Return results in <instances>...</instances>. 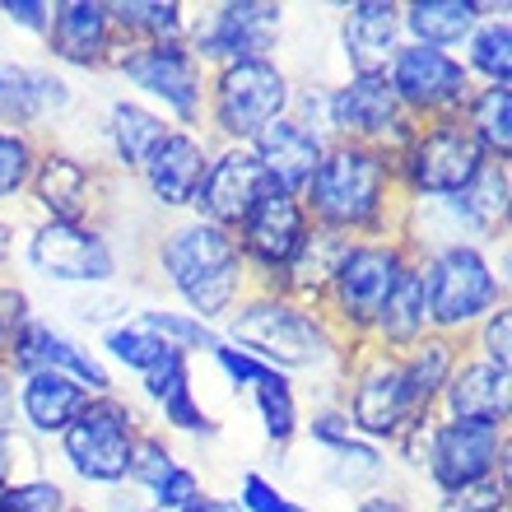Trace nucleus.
<instances>
[{"label": "nucleus", "mask_w": 512, "mask_h": 512, "mask_svg": "<svg viewBox=\"0 0 512 512\" xmlns=\"http://www.w3.org/2000/svg\"><path fill=\"white\" fill-rule=\"evenodd\" d=\"M308 224L345 238H396L405 215V196L396 187V163L387 149L331 140L322 163L312 168L308 187L298 191Z\"/></svg>", "instance_id": "nucleus-1"}, {"label": "nucleus", "mask_w": 512, "mask_h": 512, "mask_svg": "<svg viewBox=\"0 0 512 512\" xmlns=\"http://www.w3.org/2000/svg\"><path fill=\"white\" fill-rule=\"evenodd\" d=\"M149 261H154L159 284L196 322L219 326L238 308V298L252 294V280H247L243 252L233 243V233L215 229V224H205L196 215L168 219L154 233Z\"/></svg>", "instance_id": "nucleus-2"}, {"label": "nucleus", "mask_w": 512, "mask_h": 512, "mask_svg": "<svg viewBox=\"0 0 512 512\" xmlns=\"http://www.w3.org/2000/svg\"><path fill=\"white\" fill-rule=\"evenodd\" d=\"M219 336L284 378L312 373V378H331V387L340 382V364L350 350L317 308L289 294H266V289L238 298V308L219 322Z\"/></svg>", "instance_id": "nucleus-3"}, {"label": "nucleus", "mask_w": 512, "mask_h": 512, "mask_svg": "<svg viewBox=\"0 0 512 512\" xmlns=\"http://www.w3.org/2000/svg\"><path fill=\"white\" fill-rule=\"evenodd\" d=\"M508 215H512V163L489 159L475 182L457 196L443 201H405L401 215V238L410 247V256L438 252L452 243L489 247L508 238Z\"/></svg>", "instance_id": "nucleus-4"}, {"label": "nucleus", "mask_w": 512, "mask_h": 512, "mask_svg": "<svg viewBox=\"0 0 512 512\" xmlns=\"http://www.w3.org/2000/svg\"><path fill=\"white\" fill-rule=\"evenodd\" d=\"M415 261L424 270L433 336L466 340L489 312L508 303V266H494L489 247L452 243L415 256Z\"/></svg>", "instance_id": "nucleus-5"}, {"label": "nucleus", "mask_w": 512, "mask_h": 512, "mask_svg": "<svg viewBox=\"0 0 512 512\" xmlns=\"http://www.w3.org/2000/svg\"><path fill=\"white\" fill-rule=\"evenodd\" d=\"M294 75L280 56L238 61V66L210 70L205 89V140L210 145H252L270 122L289 117L294 103Z\"/></svg>", "instance_id": "nucleus-6"}, {"label": "nucleus", "mask_w": 512, "mask_h": 512, "mask_svg": "<svg viewBox=\"0 0 512 512\" xmlns=\"http://www.w3.org/2000/svg\"><path fill=\"white\" fill-rule=\"evenodd\" d=\"M336 405L350 419L354 438L378 443V447H391L410 424L429 419L415 405V396H410L401 354H387L378 345H350L345 350L340 382H336Z\"/></svg>", "instance_id": "nucleus-7"}, {"label": "nucleus", "mask_w": 512, "mask_h": 512, "mask_svg": "<svg viewBox=\"0 0 512 512\" xmlns=\"http://www.w3.org/2000/svg\"><path fill=\"white\" fill-rule=\"evenodd\" d=\"M410 261L415 256H410V247L401 238H359V243H350L345 261H340L331 284H326L322 303H317V312L331 322V331L345 345H368L373 317H378L391 284L401 280V270Z\"/></svg>", "instance_id": "nucleus-8"}, {"label": "nucleus", "mask_w": 512, "mask_h": 512, "mask_svg": "<svg viewBox=\"0 0 512 512\" xmlns=\"http://www.w3.org/2000/svg\"><path fill=\"white\" fill-rule=\"evenodd\" d=\"M145 429V419L135 410V401H126L122 391H103L89 396L84 410L75 415L56 447L66 471L89 489H126V471H131L135 438Z\"/></svg>", "instance_id": "nucleus-9"}, {"label": "nucleus", "mask_w": 512, "mask_h": 512, "mask_svg": "<svg viewBox=\"0 0 512 512\" xmlns=\"http://www.w3.org/2000/svg\"><path fill=\"white\" fill-rule=\"evenodd\" d=\"M112 75H122L140 103L159 112L177 131H201L205 126V89L210 70L191 56L187 42H149V47H117Z\"/></svg>", "instance_id": "nucleus-10"}, {"label": "nucleus", "mask_w": 512, "mask_h": 512, "mask_svg": "<svg viewBox=\"0 0 512 512\" xmlns=\"http://www.w3.org/2000/svg\"><path fill=\"white\" fill-rule=\"evenodd\" d=\"M396 187L405 201H443L475 182V173L489 163V154L475 145V135L461 126V117L419 122L396 154Z\"/></svg>", "instance_id": "nucleus-11"}, {"label": "nucleus", "mask_w": 512, "mask_h": 512, "mask_svg": "<svg viewBox=\"0 0 512 512\" xmlns=\"http://www.w3.org/2000/svg\"><path fill=\"white\" fill-rule=\"evenodd\" d=\"M419 475L433 485V494H457L466 485H480L489 475L512 480V433L508 424L485 419H429L424 433V466Z\"/></svg>", "instance_id": "nucleus-12"}, {"label": "nucleus", "mask_w": 512, "mask_h": 512, "mask_svg": "<svg viewBox=\"0 0 512 512\" xmlns=\"http://www.w3.org/2000/svg\"><path fill=\"white\" fill-rule=\"evenodd\" d=\"M284 19H289V5L280 0H219L191 14L187 47L205 70L261 61V56L280 52Z\"/></svg>", "instance_id": "nucleus-13"}, {"label": "nucleus", "mask_w": 512, "mask_h": 512, "mask_svg": "<svg viewBox=\"0 0 512 512\" xmlns=\"http://www.w3.org/2000/svg\"><path fill=\"white\" fill-rule=\"evenodd\" d=\"M112 187H117V177L98 159L70 145L42 140L38 168L28 182V201H33L38 219H52V224H103L112 205Z\"/></svg>", "instance_id": "nucleus-14"}, {"label": "nucleus", "mask_w": 512, "mask_h": 512, "mask_svg": "<svg viewBox=\"0 0 512 512\" xmlns=\"http://www.w3.org/2000/svg\"><path fill=\"white\" fill-rule=\"evenodd\" d=\"M28 270L47 284H75V289H112L122 275V256L112 247L103 224H52L38 219L24 233Z\"/></svg>", "instance_id": "nucleus-15"}, {"label": "nucleus", "mask_w": 512, "mask_h": 512, "mask_svg": "<svg viewBox=\"0 0 512 512\" xmlns=\"http://www.w3.org/2000/svg\"><path fill=\"white\" fill-rule=\"evenodd\" d=\"M415 122L401 112L396 94L387 84V70H368V75H345V80L326 84V135L331 140H350V145L396 149L410 140Z\"/></svg>", "instance_id": "nucleus-16"}, {"label": "nucleus", "mask_w": 512, "mask_h": 512, "mask_svg": "<svg viewBox=\"0 0 512 512\" xmlns=\"http://www.w3.org/2000/svg\"><path fill=\"white\" fill-rule=\"evenodd\" d=\"M387 84L401 112L410 122H443V117H461L466 98L475 94V80L457 61V52H438V47H415L401 42V52L391 56Z\"/></svg>", "instance_id": "nucleus-17"}, {"label": "nucleus", "mask_w": 512, "mask_h": 512, "mask_svg": "<svg viewBox=\"0 0 512 512\" xmlns=\"http://www.w3.org/2000/svg\"><path fill=\"white\" fill-rule=\"evenodd\" d=\"M308 229L312 224H308V215H303L298 196H284V191H270V196H261V201L247 210L243 224L233 229V243L243 252L252 289H266V294L280 289L284 270H289V261H294V252Z\"/></svg>", "instance_id": "nucleus-18"}, {"label": "nucleus", "mask_w": 512, "mask_h": 512, "mask_svg": "<svg viewBox=\"0 0 512 512\" xmlns=\"http://www.w3.org/2000/svg\"><path fill=\"white\" fill-rule=\"evenodd\" d=\"M280 191L266 177V168L256 163V154L247 145H215L210 154V168H205L201 187H196V201H191L187 215L215 224V229H238L243 215L252 210L261 196Z\"/></svg>", "instance_id": "nucleus-19"}, {"label": "nucleus", "mask_w": 512, "mask_h": 512, "mask_svg": "<svg viewBox=\"0 0 512 512\" xmlns=\"http://www.w3.org/2000/svg\"><path fill=\"white\" fill-rule=\"evenodd\" d=\"M5 368L14 378H28V373H66L75 378L89 396H103L112 387V368L98 359V350H89L84 340L66 336L61 326H52L47 317H33L24 326V336L14 340V350L5 354Z\"/></svg>", "instance_id": "nucleus-20"}, {"label": "nucleus", "mask_w": 512, "mask_h": 512, "mask_svg": "<svg viewBox=\"0 0 512 512\" xmlns=\"http://www.w3.org/2000/svg\"><path fill=\"white\" fill-rule=\"evenodd\" d=\"M210 154H215V145L205 140V131H177V126H168V135L149 149V159L140 163L135 177H140L145 196L159 205V210L187 215L205 168H210Z\"/></svg>", "instance_id": "nucleus-21"}, {"label": "nucleus", "mask_w": 512, "mask_h": 512, "mask_svg": "<svg viewBox=\"0 0 512 512\" xmlns=\"http://www.w3.org/2000/svg\"><path fill=\"white\" fill-rule=\"evenodd\" d=\"M47 56L70 70H108L117 56L108 0H52V28L42 38Z\"/></svg>", "instance_id": "nucleus-22"}, {"label": "nucleus", "mask_w": 512, "mask_h": 512, "mask_svg": "<svg viewBox=\"0 0 512 512\" xmlns=\"http://www.w3.org/2000/svg\"><path fill=\"white\" fill-rule=\"evenodd\" d=\"M401 5L396 0H350L340 10L336 52L345 61V75L387 70L391 56L401 52Z\"/></svg>", "instance_id": "nucleus-23"}, {"label": "nucleus", "mask_w": 512, "mask_h": 512, "mask_svg": "<svg viewBox=\"0 0 512 512\" xmlns=\"http://www.w3.org/2000/svg\"><path fill=\"white\" fill-rule=\"evenodd\" d=\"M443 419H485V424H508L512 419V373L499 364H485L480 354L461 350L452 378L438 396Z\"/></svg>", "instance_id": "nucleus-24"}, {"label": "nucleus", "mask_w": 512, "mask_h": 512, "mask_svg": "<svg viewBox=\"0 0 512 512\" xmlns=\"http://www.w3.org/2000/svg\"><path fill=\"white\" fill-rule=\"evenodd\" d=\"M84 401H89V391L66 373H28L14 382V424L38 443H47V438L56 443L75 424Z\"/></svg>", "instance_id": "nucleus-25"}, {"label": "nucleus", "mask_w": 512, "mask_h": 512, "mask_svg": "<svg viewBox=\"0 0 512 512\" xmlns=\"http://www.w3.org/2000/svg\"><path fill=\"white\" fill-rule=\"evenodd\" d=\"M247 149L256 154V163L266 168V177L284 191V196H298V191L308 187L312 168L322 163L326 140L312 135L308 126H298L294 117H280V122H270L266 131L256 135Z\"/></svg>", "instance_id": "nucleus-26"}, {"label": "nucleus", "mask_w": 512, "mask_h": 512, "mask_svg": "<svg viewBox=\"0 0 512 512\" xmlns=\"http://www.w3.org/2000/svg\"><path fill=\"white\" fill-rule=\"evenodd\" d=\"M163 135H168V122L149 103H140V98H112L108 108H103V149H108L103 168L112 177L117 173L135 177L140 163L149 159V149L159 145Z\"/></svg>", "instance_id": "nucleus-27"}, {"label": "nucleus", "mask_w": 512, "mask_h": 512, "mask_svg": "<svg viewBox=\"0 0 512 512\" xmlns=\"http://www.w3.org/2000/svg\"><path fill=\"white\" fill-rule=\"evenodd\" d=\"M424 336H433L429 298H424V270H419V261H410L401 270V280L391 284V294L378 308V317H373L368 345H378L387 354H405V350H415Z\"/></svg>", "instance_id": "nucleus-28"}, {"label": "nucleus", "mask_w": 512, "mask_h": 512, "mask_svg": "<svg viewBox=\"0 0 512 512\" xmlns=\"http://www.w3.org/2000/svg\"><path fill=\"white\" fill-rule=\"evenodd\" d=\"M494 5L485 0H405L401 5V38L415 47H438L457 52L471 38V28L485 19Z\"/></svg>", "instance_id": "nucleus-29"}, {"label": "nucleus", "mask_w": 512, "mask_h": 512, "mask_svg": "<svg viewBox=\"0 0 512 512\" xmlns=\"http://www.w3.org/2000/svg\"><path fill=\"white\" fill-rule=\"evenodd\" d=\"M354 238H345V233H331V229H317L312 224L308 233H303V243H298L294 261H289V270H284V280L275 294H289L298 298V303H308V308H317L326 294V284H331V275H336V266L345 261V252H350Z\"/></svg>", "instance_id": "nucleus-30"}, {"label": "nucleus", "mask_w": 512, "mask_h": 512, "mask_svg": "<svg viewBox=\"0 0 512 512\" xmlns=\"http://www.w3.org/2000/svg\"><path fill=\"white\" fill-rule=\"evenodd\" d=\"M117 47H149V42H187L191 10L182 0H108Z\"/></svg>", "instance_id": "nucleus-31"}, {"label": "nucleus", "mask_w": 512, "mask_h": 512, "mask_svg": "<svg viewBox=\"0 0 512 512\" xmlns=\"http://www.w3.org/2000/svg\"><path fill=\"white\" fill-rule=\"evenodd\" d=\"M457 61L475 84H512V19L508 10H489L457 47Z\"/></svg>", "instance_id": "nucleus-32"}, {"label": "nucleus", "mask_w": 512, "mask_h": 512, "mask_svg": "<svg viewBox=\"0 0 512 512\" xmlns=\"http://www.w3.org/2000/svg\"><path fill=\"white\" fill-rule=\"evenodd\" d=\"M461 126L494 163H512V84H475L461 108Z\"/></svg>", "instance_id": "nucleus-33"}, {"label": "nucleus", "mask_w": 512, "mask_h": 512, "mask_svg": "<svg viewBox=\"0 0 512 512\" xmlns=\"http://www.w3.org/2000/svg\"><path fill=\"white\" fill-rule=\"evenodd\" d=\"M247 396H252V410H256V424H261V438H266L275 452L294 447V438L303 433V401H298L294 378H284V373L266 368V378L256 382Z\"/></svg>", "instance_id": "nucleus-34"}, {"label": "nucleus", "mask_w": 512, "mask_h": 512, "mask_svg": "<svg viewBox=\"0 0 512 512\" xmlns=\"http://www.w3.org/2000/svg\"><path fill=\"white\" fill-rule=\"evenodd\" d=\"M457 359H461V340L452 336H424L415 350L401 354L410 396H415V405L424 415H438V396H443V382L452 378Z\"/></svg>", "instance_id": "nucleus-35"}, {"label": "nucleus", "mask_w": 512, "mask_h": 512, "mask_svg": "<svg viewBox=\"0 0 512 512\" xmlns=\"http://www.w3.org/2000/svg\"><path fill=\"white\" fill-rule=\"evenodd\" d=\"M47 126L42 112V66L0 56V131L38 135Z\"/></svg>", "instance_id": "nucleus-36"}, {"label": "nucleus", "mask_w": 512, "mask_h": 512, "mask_svg": "<svg viewBox=\"0 0 512 512\" xmlns=\"http://www.w3.org/2000/svg\"><path fill=\"white\" fill-rule=\"evenodd\" d=\"M163 350H168V345H163L145 322H135V312L131 317H122V322L103 326V340H98V359H103V364L126 368V373H135V378L159 364Z\"/></svg>", "instance_id": "nucleus-37"}, {"label": "nucleus", "mask_w": 512, "mask_h": 512, "mask_svg": "<svg viewBox=\"0 0 512 512\" xmlns=\"http://www.w3.org/2000/svg\"><path fill=\"white\" fill-rule=\"evenodd\" d=\"M326 480L336 489H345V494H368V489H378L382 480H387V447L354 438V443H345L340 452L326 457Z\"/></svg>", "instance_id": "nucleus-38"}, {"label": "nucleus", "mask_w": 512, "mask_h": 512, "mask_svg": "<svg viewBox=\"0 0 512 512\" xmlns=\"http://www.w3.org/2000/svg\"><path fill=\"white\" fill-rule=\"evenodd\" d=\"M135 322H145L163 345H177L182 354H210L219 340H224L219 336V326L196 322V317L182 312V308H140L135 312Z\"/></svg>", "instance_id": "nucleus-39"}, {"label": "nucleus", "mask_w": 512, "mask_h": 512, "mask_svg": "<svg viewBox=\"0 0 512 512\" xmlns=\"http://www.w3.org/2000/svg\"><path fill=\"white\" fill-rule=\"evenodd\" d=\"M42 154V135L28 131H0V210L28 196L33 168Z\"/></svg>", "instance_id": "nucleus-40"}, {"label": "nucleus", "mask_w": 512, "mask_h": 512, "mask_svg": "<svg viewBox=\"0 0 512 512\" xmlns=\"http://www.w3.org/2000/svg\"><path fill=\"white\" fill-rule=\"evenodd\" d=\"M154 410H159L163 433H182V438H196V443H201V438H219V419L201 405V396H196V382L177 387L173 396H163Z\"/></svg>", "instance_id": "nucleus-41"}, {"label": "nucleus", "mask_w": 512, "mask_h": 512, "mask_svg": "<svg viewBox=\"0 0 512 512\" xmlns=\"http://www.w3.org/2000/svg\"><path fill=\"white\" fill-rule=\"evenodd\" d=\"M177 452L173 443H168V433L163 429H140V438H135V452H131V471H126V489H140V494H149V489L159 485L163 475L177 466Z\"/></svg>", "instance_id": "nucleus-42"}, {"label": "nucleus", "mask_w": 512, "mask_h": 512, "mask_svg": "<svg viewBox=\"0 0 512 512\" xmlns=\"http://www.w3.org/2000/svg\"><path fill=\"white\" fill-rule=\"evenodd\" d=\"M33 475H47L42 471V443L28 438L19 424H5L0 429V485H24Z\"/></svg>", "instance_id": "nucleus-43"}, {"label": "nucleus", "mask_w": 512, "mask_h": 512, "mask_svg": "<svg viewBox=\"0 0 512 512\" xmlns=\"http://www.w3.org/2000/svg\"><path fill=\"white\" fill-rule=\"evenodd\" d=\"M461 350L480 354L485 364H499V368H508L512 373V303H503V308L489 312L485 322L461 340Z\"/></svg>", "instance_id": "nucleus-44"}, {"label": "nucleus", "mask_w": 512, "mask_h": 512, "mask_svg": "<svg viewBox=\"0 0 512 512\" xmlns=\"http://www.w3.org/2000/svg\"><path fill=\"white\" fill-rule=\"evenodd\" d=\"M433 512H512V480L489 475L480 485H466L457 494H438Z\"/></svg>", "instance_id": "nucleus-45"}, {"label": "nucleus", "mask_w": 512, "mask_h": 512, "mask_svg": "<svg viewBox=\"0 0 512 512\" xmlns=\"http://www.w3.org/2000/svg\"><path fill=\"white\" fill-rule=\"evenodd\" d=\"M70 494L52 475H33L24 485H10L0 494V512H66Z\"/></svg>", "instance_id": "nucleus-46"}, {"label": "nucleus", "mask_w": 512, "mask_h": 512, "mask_svg": "<svg viewBox=\"0 0 512 512\" xmlns=\"http://www.w3.org/2000/svg\"><path fill=\"white\" fill-rule=\"evenodd\" d=\"M238 508L243 512H312L303 499H294L289 489H280L266 471H243L238 475Z\"/></svg>", "instance_id": "nucleus-47"}, {"label": "nucleus", "mask_w": 512, "mask_h": 512, "mask_svg": "<svg viewBox=\"0 0 512 512\" xmlns=\"http://www.w3.org/2000/svg\"><path fill=\"white\" fill-rule=\"evenodd\" d=\"M298 438H308L317 452H340L345 443H354V429H350V419H345V410H340L336 401H322V405H312L308 415H303V433Z\"/></svg>", "instance_id": "nucleus-48"}, {"label": "nucleus", "mask_w": 512, "mask_h": 512, "mask_svg": "<svg viewBox=\"0 0 512 512\" xmlns=\"http://www.w3.org/2000/svg\"><path fill=\"white\" fill-rule=\"evenodd\" d=\"M205 489H201V475H196V466H187V461H177L173 471L163 475L159 485L145 494V508L154 512H182L187 503H196Z\"/></svg>", "instance_id": "nucleus-49"}, {"label": "nucleus", "mask_w": 512, "mask_h": 512, "mask_svg": "<svg viewBox=\"0 0 512 512\" xmlns=\"http://www.w3.org/2000/svg\"><path fill=\"white\" fill-rule=\"evenodd\" d=\"M33 294L19 280H0V359L14 350V340L24 336V326L33 322Z\"/></svg>", "instance_id": "nucleus-50"}, {"label": "nucleus", "mask_w": 512, "mask_h": 512, "mask_svg": "<svg viewBox=\"0 0 512 512\" xmlns=\"http://www.w3.org/2000/svg\"><path fill=\"white\" fill-rule=\"evenodd\" d=\"M187 382H196L191 378V354H182L177 345H168L159 364L149 368V373H140V391H145L149 405H159L163 396H173V391L187 387Z\"/></svg>", "instance_id": "nucleus-51"}, {"label": "nucleus", "mask_w": 512, "mask_h": 512, "mask_svg": "<svg viewBox=\"0 0 512 512\" xmlns=\"http://www.w3.org/2000/svg\"><path fill=\"white\" fill-rule=\"evenodd\" d=\"M210 359H215V368L229 378L233 391H252L256 382L266 378V364H261V359H252L247 350H238V345H229V340H219L215 350H210Z\"/></svg>", "instance_id": "nucleus-52"}, {"label": "nucleus", "mask_w": 512, "mask_h": 512, "mask_svg": "<svg viewBox=\"0 0 512 512\" xmlns=\"http://www.w3.org/2000/svg\"><path fill=\"white\" fill-rule=\"evenodd\" d=\"M0 24L42 42L52 28V0H0Z\"/></svg>", "instance_id": "nucleus-53"}, {"label": "nucleus", "mask_w": 512, "mask_h": 512, "mask_svg": "<svg viewBox=\"0 0 512 512\" xmlns=\"http://www.w3.org/2000/svg\"><path fill=\"white\" fill-rule=\"evenodd\" d=\"M350 512H419V508L410 503V494H401V489H391V485H378V489H368V494H359Z\"/></svg>", "instance_id": "nucleus-54"}, {"label": "nucleus", "mask_w": 512, "mask_h": 512, "mask_svg": "<svg viewBox=\"0 0 512 512\" xmlns=\"http://www.w3.org/2000/svg\"><path fill=\"white\" fill-rule=\"evenodd\" d=\"M14 373L10 368H5V359H0V429H5V424H14Z\"/></svg>", "instance_id": "nucleus-55"}, {"label": "nucleus", "mask_w": 512, "mask_h": 512, "mask_svg": "<svg viewBox=\"0 0 512 512\" xmlns=\"http://www.w3.org/2000/svg\"><path fill=\"white\" fill-rule=\"evenodd\" d=\"M14 247H19V224H14V219L0 210V270L14 261Z\"/></svg>", "instance_id": "nucleus-56"}, {"label": "nucleus", "mask_w": 512, "mask_h": 512, "mask_svg": "<svg viewBox=\"0 0 512 512\" xmlns=\"http://www.w3.org/2000/svg\"><path fill=\"white\" fill-rule=\"evenodd\" d=\"M182 512H215V499H210V494H201V499H196V503H187V508H182Z\"/></svg>", "instance_id": "nucleus-57"}, {"label": "nucleus", "mask_w": 512, "mask_h": 512, "mask_svg": "<svg viewBox=\"0 0 512 512\" xmlns=\"http://www.w3.org/2000/svg\"><path fill=\"white\" fill-rule=\"evenodd\" d=\"M215 512H243V508H238L233 499H215Z\"/></svg>", "instance_id": "nucleus-58"}, {"label": "nucleus", "mask_w": 512, "mask_h": 512, "mask_svg": "<svg viewBox=\"0 0 512 512\" xmlns=\"http://www.w3.org/2000/svg\"><path fill=\"white\" fill-rule=\"evenodd\" d=\"M66 512H98V508H89V503H70Z\"/></svg>", "instance_id": "nucleus-59"}, {"label": "nucleus", "mask_w": 512, "mask_h": 512, "mask_svg": "<svg viewBox=\"0 0 512 512\" xmlns=\"http://www.w3.org/2000/svg\"><path fill=\"white\" fill-rule=\"evenodd\" d=\"M126 512H154V508H145V503H140V508H126Z\"/></svg>", "instance_id": "nucleus-60"}]
</instances>
